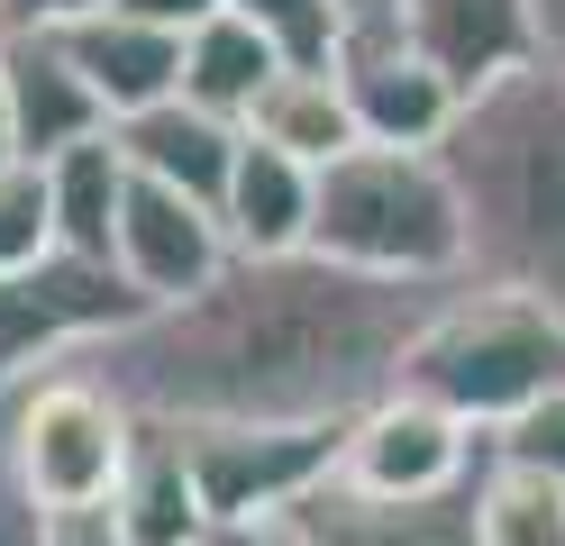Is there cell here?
I'll return each mask as SVG.
<instances>
[{"mask_svg":"<svg viewBox=\"0 0 565 546\" xmlns=\"http://www.w3.org/2000/svg\"><path fill=\"white\" fill-rule=\"evenodd\" d=\"M456 282H383L329 255H228V274L74 355L147 428H347L402 392Z\"/></svg>","mask_w":565,"mask_h":546,"instance_id":"cell-1","label":"cell"},{"mask_svg":"<svg viewBox=\"0 0 565 546\" xmlns=\"http://www.w3.org/2000/svg\"><path fill=\"white\" fill-rule=\"evenodd\" d=\"M466 218V291H511L565 319V64L539 55L475 92L438 146Z\"/></svg>","mask_w":565,"mask_h":546,"instance_id":"cell-2","label":"cell"},{"mask_svg":"<svg viewBox=\"0 0 565 546\" xmlns=\"http://www.w3.org/2000/svg\"><path fill=\"white\" fill-rule=\"evenodd\" d=\"M310 255H329L347 274H383V282H456L466 274V218H456L447 164L411 156V146L338 156L320 173Z\"/></svg>","mask_w":565,"mask_h":546,"instance_id":"cell-3","label":"cell"},{"mask_svg":"<svg viewBox=\"0 0 565 546\" xmlns=\"http://www.w3.org/2000/svg\"><path fill=\"white\" fill-rule=\"evenodd\" d=\"M402 392L438 400L475 437H502L547 392H565V319L539 310V301H511V291H466L456 282V301L438 310V328L402 364Z\"/></svg>","mask_w":565,"mask_h":546,"instance_id":"cell-4","label":"cell"},{"mask_svg":"<svg viewBox=\"0 0 565 546\" xmlns=\"http://www.w3.org/2000/svg\"><path fill=\"white\" fill-rule=\"evenodd\" d=\"M137 419L128 400L83 374V364H55V374H28L0 392V456H10L19 492L46 510V520H74V510H110L137 456Z\"/></svg>","mask_w":565,"mask_h":546,"instance_id":"cell-5","label":"cell"},{"mask_svg":"<svg viewBox=\"0 0 565 546\" xmlns=\"http://www.w3.org/2000/svg\"><path fill=\"white\" fill-rule=\"evenodd\" d=\"M137 319H156L147 291L119 265H83V255H64V246L46 265H28V274H0V392L128 338Z\"/></svg>","mask_w":565,"mask_h":546,"instance_id":"cell-6","label":"cell"},{"mask_svg":"<svg viewBox=\"0 0 565 546\" xmlns=\"http://www.w3.org/2000/svg\"><path fill=\"white\" fill-rule=\"evenodd\" d=\"M173 437H183L210 528L292 520L320 483H338V447H347V428H173Z\"/></svg>","mask_w":565,"mask_h":546,"instance_id":"cell-7","label":"cell"},{"mask_svg":"<svg viewBox=\"0 0 565 546\" xmlns=\"http://www.w3.org/2000/svg\"><path fill=\"white\" fill-rule=\"evenodd\" d=\"M483 464V437L466 419H447L438 400L393 392L374 400L365 419H347V447H338V483L365 492V501H438L456 483H475Z\"/></svg>","mask_w":565,"mask_h":546,"instance_id":"cell-8","label":"cell"},{"mask_svg":"<svg viewBox=\"0 0 565 546\" xmlns=\"http://www.w3.org/2000/svg\"><path fill=\"white\" fill-rule=\"evenodd\" d=\"M338 83H347V109H356V137L365 146H411V156H438L456 109H466V92L438 64H419L402 46V28H347Z\"/></svg>","mask_w":565,"mask_h":546,"instance_id":"cell-9","label":"cell"},{"mask_svg":"<svg viewBox=\"0 0 565 546\" xmlns=\"http://www.w3.org/2000/svg\"><path fill=\"white\" fill-rule=\"evenodd\" d=\"M393 28H402V46L419 64H438L466 100L547 55L539 0H393Z\"/></svg>","mask_w":565,"mask_h":546,"instance_id":"cell-10","label":"cell"},{"mask_svg":"<svg viewBox=\"0 0 565 546\" xmlns=\"http://www.w3.org/2000/svg\"><path fill=\"white\" fill-rule=\"evenodd\" d=\"M228 228H220V210H201L183 192H164V182L137 173L128 182V218H119V274L147 291V310H173V301H192V291H210L228 274Z\"/></svg>","mask_w":565,"mask_h":546,"instance_id":"cell-11","label":"cell"},{"mask_svg":"<svg viewBox=\"0 0 565 546\" xmlns=\"http://www.w3.org/2000/svg\"><path fill=\"white\" fill-rule=\"evenodd\" d=\"M119 119L100 109V92L83 83V64L64 55V36H38V28H10V137H19V164H55L74 146L110 137Z\"/></svg>","mask_w":565,"mask_h":546,"instance_id":"cell-12","label":"cell"},{"mask_svg":"<svg viewBox=\"0 0 565 546\" xmlns=\"http://www.w3.org/2000/svg\"><path fill=\"white\" fill-rule=\"evenodd\" d=\"M292 537L301 546H483V520H475V483L438 501H365L347 483H320L292 510Z\"/></svg>","mask_w":565,"mask_h":546,"instance_id":"cell-13","label":"cell"},{"mask_svg":"<svg viewBox=\"0 0 565 546\" xmlns=\"http://www.w3.org/2000/svg\"><path fill=\"white\" fill-rule=\"evenodd\" d=\"M64 36V55L83 64V83L100 92V109L128 128V119H147V109L164 100H183V36L173 28H147V19H128V10H100L83 28H55Z\"/></svg>","mask_w":565,"mask_h":546,"instance_id":"cell-14","label":"cell"},{"mask_svg":"<svg viewBox=\"0 0 565 546\" xmlns=\"http://www.w3.org/2000/svg\"><path fill=\"white\" fill-rule=\"evenodd\" d=\"M119 146H128V164L147 182H164V192H183L201 210H220L228 201V173L246 156V128L210 119V109H192V100H164V109H147V119H128Z\"/></svg>","mask_w":565,"mask_h":546,"instance_id":"cell-15","label":"cell"},{"mask_svg":"<svg viewBox=\"0 0 565 546\" xmlns=\"http://www.w3.org/2000/svg\"><path fill=\"white\" fill-rule=\"evenodd\" d=\"M246 137L274 146V156H292V164H310V173H329L338 156H356V146H365L338 64H282L274 83L256 92V109H246Z\"/></svg>","mask_w":565,"mask_h":546,"instance_id":"cell-16","label":"cell"},{"mask_svg":"<svg viewBox=\"0 0 565 546\" xmlns=\"http://www.w3.org/2000/svg\"><path fill=\"white\" fill-rule=\"evenodd\" d=\"M310 210H320V173L246 137V156L228 173V201H220L228 246L237 255H310Z\"/></svg>","mask_w":565,"mask_h":546,"instance_id":"cell-17","label":"cell"},{"mask_svg":"<svg viewBox=\"0 0 565 546\" xmlns=\"http://www.w3.org/2000/svg\"><path fill=\"white\" fill-rule=\"evenodd\" d=\"M128 146L119 128L110 137H92L74 146V156H55L46 164V201H55V246L64 255H83V265H119V218H128Z\"/></svg>","mask_w":565,"mask_h":546,"instance_id":"cell-18","label":"cell"},{"mask_svg":"<svg viewBox=\"0 0 565 546\" xmlns=\"http://www.w3.org/2000/svg\"><path fill=\"white\" fill-rule=\"evenodd\" d=\"M110 520H119L128 546H201L210 537V510H201V483H192L173 428H137V456H128V483L110 501Z\"/></svg>","mask_w":565,"mask_h":546,"instance_id":"cell-19","label":"cell"},{"mask_svg":"<svg viewBox=\"0 0 565 546\" xmlns=\"http://www.w3.org/2000/svg\"><path fill=\"white\" fill-rule=\"evenodd\" d=\"M274 73H282V46L237 10H220L210 28L183 36V100L210 109V119H228V128H246V109H256V92Z\"/></svg>","mask_w":565,"mask_h":546,"instance_id":"cell-20","label":"cell"},{"mask_svg":"<svg viewBox=\"0 0 565 546\" xmlns=\"http://www.w3.org/2000/svg\"><path fill=\"white\" fill-rule=\"evenodd\" d=\"M475 520H483V546H565V483L539 473V464L483 456V473H475Z\"/></svg>","mask_w":565,"mask_h":546,"instance_id":"cell-21","label":"cell"},{"mask_svg":"<svg viewBox=\"0 0 565 546\" xmlns=\"http://www.w3.org/2000/svg\"><path fill=\"white\" fill-rule=\"evenodd\" d=\"M228 10L256 19L282 46V64H338V46H347V10L338 0H228Z\"/></svg>","mask_w":565,"mask_h":546,"instance_id":"cell-22","label":"cell"},{"mask_svg":"<svg viewBox=\"0 0 565 546\" xmlns=\"http://www.w3.org/2000/svg\"><path fill=\"white\" fill-rule=\"evenodd\" d=\"M55 255V201H46V173L38 164H10L0 173V274H28Z\"/></svg>","mask_w":565,"mask_h":546,"instance_id":"cell-23","label":"cell"},{"mask_svg":"<svg viewBox=\"0 0 565 546\" xmlns=\"http://www.w3.org/2000/svg\"><path fill=\"white\" fill-rule=\"evenodd\" d=\"M483 456H502V464H539L565 483V392H547L529 419H511L502 437H483Z\"/></svg>","mask_w":565,"mask_h":546,"instance_id":"cell-24","label":"cell"},{"mask_svg":"<svg viewBox=\"0 0 565 546\" xmlns=\"http://www.w3.org/2000/svg\"><path fill=\"white\" fill-rule=\"evenodd\" d=\"M100 10H119V0H0V28L55 36V28H83V19H100Z\"/></svg>","mask_w":565,"mask_h":546,"instance_id":"cell-25","label":"cell"},{"mask_svg":"<svg viewBox=\"0 0 565 546\" xmlns=\"http://www.w3.org/2000/svg\"><path fill=\"white\" fill-rule=\"evenodd\" d=\"M0 546H46V510L19 492V473H10V456H0Z\"/></svg>","mask_w":565,"mask_h":546,"instance_id":"cell-26","label":"cell"},{"mask_svg":"<svg viewBox=\"0 0 565 546\" xmlns=\"http://www.w3.org/2000/svg\"><path fill=\"white\" fill-rule=\"evenodd\" d=\"M128 19H147V28H173V36H192V28H210L228 10V0H119Z\"/></svg>","mask_w":565,"mask_h":546,"instance_id":"cell-27","label":"cell"},{"mask_svg":"<svg viewBox=\"0 0 565 546\" xmlns=\"http://www.w3.org/2000/svg\"><path fill=\"white\" fill-rule=\"evenodd\" d=\"M46 546H128L110 510H74V520H46Z\"/></svg>","mask_w":565,"mask_h":546,"instance_id":"cell-28","label":"cell"},{"mask_svg":"<svg viewBox=\"0 0 565 546\" xmlns=\"http://www.w3.org/2000/svg\"><path fill=\"white\" fill-rule=\"evenodd\" d=\"M19 164V137H10V28H0V173Z\"/></svg>","mask_w":565,"mask_h":546,"instance_id":"cell-29","label":"cell"},{"mask_svg":"<svg viewBox=\"0 0 565 546\" xmlns=\"http://www.w3.org/2000/svg\"><path fill=\"white\" fill-rule=\"evenodd\" d=\"M539 36H547V55L565 64V0H539Z\"/></svg>","mask_w":565,"mask_h":546,"instance_id":"cell-30","label":"cell"},{"mask_svg":"<svg viewBox=\"0 0 565 546\" xmlns=\"http://www.w3.org/2000/svg\"><path fill=\"white\" fill-rule=\"evenodd\" d=\"M347 28H393V0H338Z\"/></svg>","mask_w":565,"mask_h":546,"instance_id":"cell-31","label":"cell"}]
</instances>
